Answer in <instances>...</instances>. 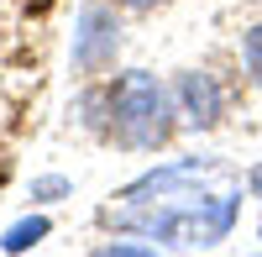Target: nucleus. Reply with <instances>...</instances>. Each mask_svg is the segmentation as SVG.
I'll list each match as a JSON object with an SVG mask.
<instances>
[{
    "mask_svg": "<svg viewBox=\"0 0 262 257\" xmlns=\"http://www.w3.org/2000/svg\"><path fill=\"white\" fill-rule=\"evenodd\" d=\"M184 126L173 84H163L152 69H126L100 79V132L105 142H116L121 153H158L173 142V132Z\"/></svg>",
    "mask_w": 262,
    "mask_h": 257,
    "instance_id": "1",
    "label": "nucleus"
},
{
    "mask_svg": "<svg viewBox=\"0 0 262 257\" xmlns=\"http://www.w3.org/2000/svg\"><path fill=\"white\" fill-rule=\"evenodd\" d=\"M121 16H116V0H84L79 16H74V74L79 79H111L116 58H121Z\"/></svg>",
    "mask_w": 262,
    "mask_h": 257,
    "instance_id": "2",
    "label": "nucleus"
},
{
    "mask_svg": "<svg viewBox=\"0 0 262 257\" xmlns=\"http://www.w3.org/2000/svg\"><path fill=\"white\" fill-rule=\"evenodd\" d=\"M215 174H221V158H173V163H158L137 174L126 189H121V205H147V200H189L194 189H205Z\"/></svg>",
    "mask_w": 262,
    "mask_h": 257,
    "instance_id": "3",
    "label": "nucleus"
},
{
    "mask_svg": "<svg viewBox=\"0 0 262 257\" xmlns=\"http://www.w3.org/2000/svg\"><path fill=\"white\" fill-rule=\"evenodd\" d=\"M173 100H179L184 126H194V132H215L226 121V111H231V95H226V84H221L215 69H184L173 79Z\"/></svg>",
    "mask_w": 262,
    "mask_h": 257,
    "instance_id": "4",
    "label": "nucleus"
},
{
    "mask_svg": "<svg viewBox=\"0 0 262 257\" xmlns=\"http://www.w3.org/2000/svg\"><path fill=\"white\" fill-rule=\"evenodd\" d=\"M242 216V189L236 195H194V247H221Z\"/></svg>",
    "mask_w": 262,
    "mask_h": 257,
    "instance_id": "5",
    "label": "nucleus"
},
{
    "mask_svg": "<svg viewBox=\"0 0 262 257\" xmlns=\"http://www.w3.org/2000/svg\"><path fill=\"white\" fill-rule=\"evenodd\" d=\"M48 231H53V221H48V216H21L16 226L0 231V252H32L42 237H48Z\"/></svg>",
    "mask_w": 262,
    "mask_h": 257,
    "instance_id": "6",
    "label": "nucleus"
},
{
    "mask_svg": "<svg viewBox=\"0 0 262 257\" xmlns=\"http://www.w3.org/2000/svg\"><path fill=\"white\" fill-rule=\"evenodd\" d=\"M236 53H242V69H247V79H252L257 90H262V21H252V27L242 32Z\"/></svg>",
    "mask_w": 262,
    "mask_h": 257,
    "instance_id": "7",
    "label": "nucleus"
},
{
    "mask_svg": "<svg viewBox=\"0 0 262 257\" xmlns=\"http://www.w3.org/2000/svg\"><path fill=\"white\" fill-rule=\"evenodd\" d=\"M69 195H74V179H63V174L32 179V205H58V200H69Z\"/></svg>",
    "mask_w": 262,
    "mask_h": 257,
    "instance_id": "8",
    "label": "nucleus"
},
{
    "mask_svg": "<svg viewBox=\"0 0 262 257\" xmlns=\"http://www.w3.org/2000/svg\"><path fill=\"white\" fill-rule=\"evenodd\" d=\"M100 252H105V257H152L158 242H105Z\"/></svg>",
    "mask_w": 262,
    "mask_h": 257,
    "instance_id": "9",
    "label": "nucleus"
},
{
    "mask_svg": "<svg viewBox=\"0 0 262 257\" xmlns=\"http://www.w3.org/2000/svg\"><path fill=\"white\" fill-rule=\"evenodd\" d=\"M121 11H137V16H152V11H163L168 0H116Z\"/></svg>",
    "mask_w": 262,
    "mask_h": 257,
    "instance_id": "10",
    "label": "nucleus"
},
{
    "mask_svg": "<svg viewBox=\"0 0 262 257\" xmlns=\"http://www.w3.org/2000/svg\"><path fill=\"white\" fill-rule=\"evenodd\" d=\"M247 195H252V200H262V163L247 174Z\"/></svg>",
    "mask_w": 262,
    "mask_h": 257,
    "instance_id": "11",
    "label": "nucleus"
},
{
    "mask_svg": "<svg viewBox=\"0 0 262 257\" xmlns=\"http://www.w3.org/2000/svg\"><path fill=\"white\" fill-rule=\"evenodd\" d=\"M257 237H262V226H257Z\"/></svg>",
    "mask_w": 262,
    "mask_h": 257,
    "instance_id": "12",
    "label": "nucleus"
}]
</instances>
